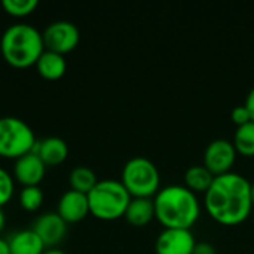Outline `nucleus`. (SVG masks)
<instances>
[{
    "label": "nucleus",
    "mask_w": 254,
    "mask_h": 254,
    "mask_svg": "<svg viewBox=\"0 0 254 254\" xmlns=\"http://www.w3.org/2000/svg\"><path fill=\"white\" fill-rule=\"evenodd\" d=\"M204 201L214 220L222 225H238L250 216L253 208L252 182L237 171L214 176Z\"/></svg>",
    "instance_id": "1"
},
{
    "label": "nucleus",
    "mask_w": 254,
    "mask_h": 254,
    "mask_svg": "<svg viewBox=\"0 0 254 254\" xmlns=\"http://www.w3.org/2000/svg\"><path fill=\"white\" fill-rule=\"evenodd\" d=\"M153 202L155 217L165 228L190 229L201 214L196 193L183 185H168L159 189Z\"/></svg>",
    "instance_id": "2"
},
{
    "label": "nucleus",
    "mask_w": 254,
    "mask_h": 254,
    "mask_svg": "<svg viewBox=\"0 0 254 254\" xmlns=\"http://www.w3.org/2000/svg\"><path fill=\"white\" fill-rule=\"evenodd\" d=\"M0 49L4 61L15 68L36 65L45 51L42 33L30 24H13L4 30Z\"/></svg>",
    "instance_id": "3"
},
{
    "label": "nucleus",
    "mask_w": 254,
    "mask_h": 254,
    "mask_svg": "<svg viewBox=\"0 0 254 254\" xmlns=\"http://www.w3.org/2000/svg\"><path fill=\"white\" fill-rule=\"evenodd\" d=\"M131 195L121 180H98L88 193L89 213L100 220H116L125 216Z\"/></svg>",
    "instance_id": "4"
},
{
    "label": "nucleus",
    "mask_w": 254,
    "mask_h": 254,
    "mask_svg": "<svg viewBox=\"0 0 254 254\" xmlns=\"http://www.w3.org/2000/svg\"><path fill=\"white\" fill-rule=\"evenodd\" d=\"M121 182L131 196L156 195L161 185V174L158 167L146 156H134L127 161L122 168Z\"/></svg>",
    "instance_id": "5"
},
{
    "label": "nucleus",
    "mask_w": 254,
    "mask_h": 254,
    "mask_svg": "<svg viewBox=\"0 0 254 254\" xmlns=\"http://www.w3.org/2000/svg\"><path fill=\"white\" fill-rule=\"evenodd\" d=\"M33 129L22 121L13 116L0 118V156L7 159H19L33 152L36 146Z\"/></svg>",
    "instance_id": "6"
},
{
    "label": "nucleus",
    "mask_w": 254,
    "mask_h": 254,
    "mask_svg": "<svg viewBox=\"0 0 254 254\" xmlns=\"http://www.w3.org/2000/svg\"><path fill=\"white\" fill-rule=\"evenodd\" d=\"M42 37L46 51L64 55L77 46L80 33L79 28L70 21H54L43 30Z\"/></svg>",
    "instance_id": "7"
},
{
    "label": "nucleus",
    "mask_w": 254,
    "mask_h": 254,
    "mask_svg": "<svg viewBox=\"0 0 254 254\" xmlns=\"http://www.w3.org/2000/svg\"><path fill=\"white\" fill-rule=\"evenodd\" d=\"M237 159V149L234 141L228 138H216L208 143L204 150V165L214 174H223L232 171V165Z\"/></svg>",
    "instance_id": "8"
},
{
    "label": "nucleus",
    "mask_w": 254,
    "mask_h": 254,
    "mask_svg": "<svg viewBox=\"0 0 254 254\" xmlns=\"http://www.w3.org/2000/svg\"><path fill=\"white\" fill-rule=\"evenodd\" d=\"M196 240L190 229L185 228H164L159 232L155 250L156 254H192Z\"/></svg>",
    "instance_id": "9"
},
{
    "label": "nucleus",
    "mask_w": 254,
    "mask_h": 254,
    "mask_svg": "<svg viewBox=\"0 0 254 254\" xmlns=\"http://www.w3.org/2000/svg\"><path fill=\"white\" fill-rule=\"evenodd\" d=\"M31 229L36 232V235L42 240L45 247L54 249L55 246L61 244L67 234V223L58 216L57 211H49L45 214H40Z\"/></svg>",
    "instance_id": "10"
},
{
    "label": "nucleus",
    "mask_w": 254,
    "mask_h": 254,
    "mask_svg": "<svg viewBox=\"0 0 254 254\" xmlns=\"http://www.w3.org/2000/svg\"><path fill=\"white\" fill-rule=\"evenodd\" d=\"M57 213L65 223H77L83 220L89 214L88 195L71 189L64 192L58 201Z\"/></svg>",
    "instance_id": "11"
},
{
    "label": "nucleus",
    "mask_w": 254,
    "mask_h": 254,
    "mask_svg": "<svg viewBox=\"0 0 254 254\" xmlns=\"http://www.w3.org/2000/svg\"><path fill=\"white\" fill-rule=\"evenodd\" d=\"M45 173H46V165L34 152L21 156L19 159L15 161L13 165V177L24 188L39 186V183L45 177Z\"/></svg>",
    "instance_id": "12"
},
{
    "label": "nucleus",
    "mask_w": 254,
    "mask_h": 254,
    "mask_svg": "<svg viewBox=\"0 0 254 254\" xmlns=\"http://www.w3.org/2000/svg\"><path fill=\"white\" fill-rule=\"evenodd\" d=\"M33 152L43 161L46 167H55L67 159L68 146L60 137H48L40 141H36Z\"/></svg>",
    "instance_id": "13"
},
{
    "label": "nucleus",
    "mask_w": 254,
    "mask_h": 254,
    "mask_svg": "<svg viewBox=\"0 0 254 254\" xmlns=\"http://www.w3.org/2000/svg\"><path fill=\"white\" fill-rule=\"evenodd\" d=\"M7 243L10 254H43L46 249L31 228L12 234Z\"/></svg>",
    "instance_id": "14"
},
{
    "label": "nucleus",
    "mask_w": 254,
    "mask_h": 254,
    "mask_svg": "<svg viewBox=\"0 0 254 254\" xmlns=\"http://www.w3.org/2000/svg\"><path fill=\"white\" fill-rule=\"evenodd\" d=\"M155 217V202L150 196H132L125 219L134 226H144Z\"/></svg>",
    "instance_id": "15"
},
{
    "label": "nucleus",
    "mask_w": 254,
    "mask_h": 254,
    "mask_svg": "<svg viewBox=\"0 0 254 254\" xmlns=\"http://www.w3.org/2000/svg\"><path fill=\"white\" fill-rule=\"evenodd\" d=\"M36 68L43 79L58 80L64 76L67 70V63H65L64 55L45 49L36 63Z\"/></svg>",
    "instance_id": "16"
},
{
    "label": "nucleus",
    "mask_w": 254,
    "mask_h": 254,
    "mask_svg": "<svg viewBox=\"0 0 254 254\" xmlns=\"http://www.w3.org/2000/svg\"><path fill=\"white\" fill-rule=\"evenodd\" d=\"M214 180V174L204 165H192L185 173L186 186L193 192H207Z\"/></svg>",
    "instance_id": "17"
},
{
    "label": "nucleus",
    "mask_w": 254,
    "mask_h": 254,
    "mask_svg": "<svg viewBox=\"0 0 254 254\" xmlns=\"http://www.w3.org/2000/svg\"><path fill=\"white\" fill-rule=\"evenodd\" d=\"M68 183H70L71 190L88 195L94 189V186L98 183V179H97V174L89 167L80 165L71 170L68 176Z\"/></svg>",
    "instance_id": "18"
},
{
    "label": "nucleus",
    "mask_w": 254,
    "mask_h": 254,
    "mask_svg": "<svg viewBox=\"0 0 254 254\" xmlns=\"http://www.w3.org/2000/svg\"><path fill=\"white\" fill-rule=\"evenodd\" d=\"M234 146L237 152L244 156L254 155V121H250L244 125H240L234 135Z\"/></svg>",
    "instance_id": "19"
},
{
    "label": "nucleus",
    "mask_w": 254,
    "mask_h": 254,
    "mask_svg": "<svg viewBox=\"0 0 254 254\" xmlns=\"http://www.w3.org/2000/svg\"><path fill=\"white\" fill-rule=\"evenodd\" d=\"M43 192L39 186L22 188L19 193V205L25 211H37L43 204Z\"/></svg>",
    "instance_id": "20"
},
{
    "label": "nucleus",
    "mask_w": 254,
    "mask_h": 254,
    "mask_svg": "<svg viewBox=\"0 0 254 254\" xmlns=\"http://www.w3.org/2000/svg\"><path fill=\"white\" fill-rule=\"evenodd\" d=\"M1 6L6 13L16 16V18H22V16L33 13L37 9L39 1L37 0H3Z\"/></svg>",
    "instance_id": "21"
},
{
    "label": "nucleus",
    "mask_w": 254,
    "mask_h": 254,
    "mask_svg": "<svg viewBox=\"0 0 254 254\" xmlns=\"http://www.w3.org/2000/svg\"><path fill=\"white\" fill-rule=\"evenodd\" d=\"M13 195V179L10 174L0 168V208L6 205Z\"/></svg>",
    "instance_id": "22"
},
{
    "label": "nucleus",
    "mask_w": 254,
    "mask_h": 254,
    "mask_svg": "<svg viewBox=\"0 0 254 254\" xmlns=\"http://www.w3.org/2000/svg\"><path fill=\"white\" fill-rule=\"evenodd\" d=\"M231 118L234 119V122L240 127V125H244L247 122L252 121V116H250V112L247 110V107L243 104V106H235L231 112Z\"/></svg>",
    "instance_id": "23"
},
{
    "label": "nucleus",
    "mask_w": 254,
    "mask_h": 254,
    "mask_svg": "<svg viewBox=\"0 0 254 254\" xmlns=\"http://www.w3.org/2000/svg\"><path fill=\"white\" fill-rule=\"evenodd\" d=\"M192 254H217V250L211 243L199 241V243L195 244V249H193Z\"/></svg>",
    "instance_id": "24"
},
{
    "label": "nucleus",
    "mask_w": 254,
    "mask_h": 254,
    "mask_svg": "<svg viewBox=\"0 0 254 254\" xmlns=\"http://www.w3.org/2000/svg\"><path fill=\"white\" fill-rule=\"evenodd\" d=\"M244 106H246V107H247V110L250 112L252 121H254V86L252 88V89H250V92L247 94Z\"/></svg>",
    "instance_id": "25"
},
{
    "label": "nucleus",
    "mask_w": 254,
    "mask_h": 254,
    "mask_svg": "<svg viewBox=\"0 0 254 254\" xmlns=\"http://www.w3.org/2000/svg\"><path fill=\"white\" fill-rule=\"evenodd\" d=\"M0 254H10V249H9L7 240L0 238Z\"/></svg>",
    "instance_id": "26"
},
{
    "label": "nucleus",
    "mask_w": 254,
    "mask_h": 254,
    "mask_svg": "<svg viewBox=\"0 0 254 254\" xmlns=\"http://www.w3.org/2000/svg\"><path fill=\"white\" fill-rule=\"evenodd\" d=\"M4 225H6V217H4V213H3V210L0 208V232L3 231Z\"/></svg>",
    "instance_id": "27"
},
{
    "label": "nucleus",
    "mask_w": 254,
    "mask_h": 254,
    "mask_svg": "<svg viewBox=\"0 0 254 254\" xmlns=\"http://www.w3.org/2000/svg\"><path fill=\"white\" fill-rule=\"evenodd\" d=\"M43 254H65L64 252H61V250H57V249H49V250H45V253Z\"/></svg>",
    "instance_id": "28"
},
{
    "label": "nucleus",
    "mask_w": 254,
    "mask_h": 254,
    "mask_svg": "<svg viewBox=\"0 0 254 254\" xmlns=\"http://www.w3.org/2000/svg\"><path fill=\"white\" fill-rule=\"evenodd\" d=\"M252 199H253V205H254V182H252Z\"/></svg>",
    "instance_id": "29"
}]
</instances>
